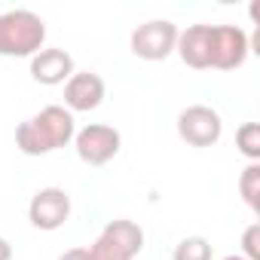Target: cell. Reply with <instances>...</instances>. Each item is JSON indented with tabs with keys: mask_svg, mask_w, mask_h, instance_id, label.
<instances>
[{
	"mask_svg": "<svg viewBox=\"0 0 260 260\" xmlns=\"http://www.w3.org/2000/svg\"><path fill=\"white\" fill-rule=\"evenodd\" d=\"M77 135V122L74 113L61 104H46L40 113L31 119L19 122L16 128V147L25 156H46L61 147H68Z\"/></svg>",
	"mask_w": 260,
	"mask_h": 260,
	"instance_id": "obj_1",
	"label": "cell"
},
{
	"mask_svg": "<svg viewBox=\"0 0 260 260\" xmlns=\"http://www.w3.org/2000/svg\"><path fill=\"white\" fill-rule=\"evenodd\" d=\"M46 43V22L31 10L0 13V55L34 58Z\"/></svg>",
	"mask_w": 260,
	"mask_h": 260,
	"instance_id": "obj_2",
	"label": "cell"
},
{
	"mask_svg": "<svg viewBox=\"0 0 260 260\" xmlns=\"http://www.w3.org/2000/svg\"><path fill=\"white\" fill-rule=\"evenodd\" d=\"M141 248H144V230L128 217L110 220L98 233V239L89 245L95 260H135Z\"/></svg>",
	"mask_w": 260,
	"mask_h": 260,
	"instance_id": "obj_3",
	"label": "cell"
},
{
	"mask_svg": "<svg viewBox=\"0 0 260 260\" xmlns=\"http://www.w3.org/2000/svg\"><path fill=\"white\" fill-rule=\"evenodd\" d=\"M181 28L169 19H150L144 25H138L128 37V46H132V55L144 58V61H166L175 52Z\"/></svg>",
	"mask_w": 260,
	"mask_h": 260,
	"instance_id": "obj_4",
	"label": "cell"
},
{
	"mask_svg": "<svg viewBox=\"0 0 260 260\" xmlns=\"http://www.w3.org/2000/svg\"><path fill=\"white\" fill-rule=\"evenodd\" d=\"M251 40L239 25H211L208 43V71H236L245 64Z\"/></svg>",
	"mask_w": 260,
	"mask_h": 260,
	"instance_id": "obj_5",
	"label": "cell"
},
{
	"mask_svg": "<svg viewBox=\"0 0 260 260\" xmlns=\"http://www.w3.org/2000/svg\"><path fill=\"white\" fill-rule=\"evenodd\" d=\"M119 147H122V135L113 125H104V122H89L74 135V150H77L80 162L95 166V169L107 166L119 153Z\"/></svg>",
	"mask_w": 260,
	"mask_h": 260,
	"instance_id": "obj_6",
	"label": "cell"
},
{
	"mask_svg": "<svg viewBox=\"0 0 260 260\" xmlns=\"http://www.w3.org/2000/svg\"><path fill=\"white\" fill-rule=\"evenodd\" d=\"M178 135L190 147H214L223 135V119L208 104H190L178 113Z\"/></svg>",
	"mask_w": 260,
	"mask_h": 260,
	"instance_id": "obj_7",
	"label": "cell"
},
{
	"mask_svg": "<svg viewBox=\"0 0 260 260\" xmlns=\"http://www.w3.org/2000/svg\"><path fill=\"white\" fill-rule=\"evenodd\" d=\"M68 217H71V196L61 187H40L28 202V220H31V226H37L43 233L61 230L68 223Z\"/></svg>",
	"mask_w": 260,
	"mask_h": 260,
	"instance_id": "obj_8",
	"label": "cell"
},
{
	"mask_svg": "<svg viewBox=\"0 0 260 260\" xmlns=\"http://www.w3.org/2000/svg\"><path fill=\"white\" fill-rule=\"evenodd\" d=\"M104 80L95 71H74V77L64 83V104L71 113H89L95 107H101L104 101Z\"/></svg>",
	"mask_w": 260,
	"mask_h": 260,
	"instance_id": "obj_9",
	"label": "cell"
},
{
	"mask_svg": "<svg viewBox=\"0 0 260 260\" xmlns=\"http://www.w3.org/2000/svg\"><path fill=\"white\" fill-rule=\"evenodd\" d=\"M74 55L68 49H40L31 58V80L40 86H61L74 77Z\"/></svg>",
	"mask_w": 260,
	"mask_h": 260,
	"instance_id": "obj_10",
	"label": "cell"
},
{
	"mask_svg": "<svg viewBox=\"0 0 260 260\" xmlns=\"http://www.w3.org/2000/svg\"><path fill=\"white\" fill-rule=\"evenodd\" d=\"M208 43H211V25H190L178 34L175 52L187 68L208 71Z\"/></svg>",
	"mask_w": 260,
	"mask_h": 260,
	"instance_id": "obj_11",
	"label": "cell"
},
{
	"mask_svg": "<svg viewBox=\"0 0 260 260\" xmlns=\"http://www.w3.org/2000/svg\"><path fill=\"white\" fill-rule=\"evenodd\" d=\"M239 193L245 199V205L260 214V162H248L239 175Z\"/></svg>",
	"mask_w": 260,
	"mask_h": 260,
	"instance_id": "obj_12",
	"label": "cell"
},
{
	"mask_svg": "<svg viewBox=\"0 0 260 260\" xmlns=\"http://www.w3.org/2000/svg\"><path fill=\"white\" fill-rule=\"evenodd\" d=\"M236 147L248 162H260V125L257 122H242L236 132Z\"/></svg>",
	"mask_w": 260,
	"mask_h": 260,
	"instance_id": "obj_13",
	"label": "cell"
},
{
	"mask_svg": "<svg viewBox=\"0 0 260 260\" xmlns=\"http://www.w3.org/2000/svg\"><path fill=\"white\" fill-rule=\"evenodd\" d=\"M211 242L202 239V236H187L175 245L172 251V260H211Z\"/></svg>",
	"mask_w": 260,
	"mask_h": 260,
	"instance_id": "obj_14",
	"label": "cell"
},
{
	"mask_svg": "<svg viewBox=\"0 0 260 260\" xmlns=\"http://www.w3.org/2000/svg\"><path fill=\"white\" fill-rule=\"evenodd\" d=\"M242 257L245 260H260V223L257 220L242 233Z\"/></svg>",
	"mask_w": 260,
	"mask_h": 260,
	"instance_id": "obj_15",
	"label": "cell"
},
{
	"mask_svg": "<svg viewBox=\"0 0 260 260\" xmlns=\"http://www.w3.org/2000/svg\"><path fill=\"white\" fill-rule=\"evenodd\" d=\"M58 260H95V257H92V251H89V248H68Z\"/></svg>",
	"mask_w": 260,
	"mask_h": 260,
	"instance_id": "obj_16",
	"label": "cell"
},
{
	"mask_svg": "<svg viewBox=\"0 0 260 260\" xmlns=\"http://www.w3.org/2000/svg\"><path fill=\"white\" fill-rule=\"evenodd\" d=\"M0 260H13V245L0 236Z\"/></svg>",
	"mask_w": 260,
	"mask_h": 260,
	"instance_id": "obj_17",
	"label": "cell"
},
{
	"mask_svg": "<svg viewBox=\"0 0 260 260\" xmlns=\"http://www.w3.org/2000/svg\"><path fill=\"white\" fill-rule=\"evenodd\" d=\"M223 260H245V257H242V254H226Z\"/></svg>",
	"mask_w": 260,
	"mask_h": 260,
	"instance_id": "obj_18",
	"label": "cell"
}]
</instances>
